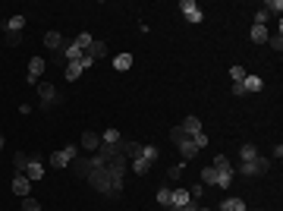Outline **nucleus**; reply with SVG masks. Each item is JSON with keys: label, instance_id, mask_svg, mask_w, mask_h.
Listing matches in <instances>:
<instances>
[{"label": "nucleus", "instance_id": "393cba45", "mask_svg": "<svg viewBox=\"0 0 283 211\" xmlns=\"http://www.w3.org/2000/svg\"><path fill=\"white\" fill-rule=\"evenodd\" d=\"M245 76H248V73H245V66H239V63H236V66H230V79H233V85H239V82H243Z\"/></svg>", "mask_w": 283, "mask_h": 211}, {"label": "nucleus", "instance_id": "f8f14e48", "mask_svg": "<svg viewBox=\"0 0 283 211\" xmlns=\"http://www.w3.org/2000/svg\"><path fill=\"white\" fill-rule=\"evenodd\" d=\"M248 38H252V44H268V38H271L268 25H252V32H248Z\"/></svg>", "mask_w": 283, "mask_h": 211}, {"label": "nucleus", "instance_id": "7ed1b4c3", "mask_svg": "<svg viewBox=\"0 0 283 211\" xmlns=\"http://www.w3.org/2000/svg\"><path fill=\"white\" fill-rule=\"evenodd\" d=\"M76 158H79V148L76 145H66V148H60V151H54L50 155V167H57V170H66Z\"/></svg>", "mask_w": 283, "mask_h": 211}, {"label": "nucleus", "instance_id": "39448f33", "mask_svg": "<svg viewBox=\"0 0 283 211\" xmlns=\"http://www.w3.org/2000/svg\"><path fill=\"white\" fill-rule=\"evenodd\" d=\"M44 66H47V63L41 60V57H32V60H29V73H25V85H38Z\"/></svg>", "mask_w": 283, "mask_h": 211}, {"label": "nucleus", "instance_id": "f704fd0d", "mask_svg": "<svg viewBox=\"0 0 283 211\" xmlns=\"http://www.w3.org/2000/svg\"><path fill=\"white\" fill-rule=\"evenodd\" d=\"M167 211H199V202H189L183 208H167Z\"/></svg>", "mask_w": 283, "mask_h": 211}, {"label": "nucleus", "instance_id": "2eb2a0df", "mask_svg": "<svg viewBox=\"0 0 283 211\" xmlns=\"http://www.w3.org/2000/svg\"><path fill=\"white\" fill-rule=\"evenodd\" d=\"M82 148L85 151H98L101 148V136L98 132H82Z\"/></svg>", "mask_w": 283, "mask_h": 211}, {"label": "nucleus", "instance_id": "6e6552de", "mask_svg": "<svg viewBox=\"0 0 283 211\" xmlns=\"http://www.w3.org/2000/svg\"><path fill=\"white\" fill-rule=\"evenodd\" d=\"M189 202H192V196H189V189L176 186L173 192H170V205H167V208H183V205H189Z\"/></svg>", "mask_w": 283, "mask_h": 211}, {"label": "nucleus", "instance_id": "c756f323", "mask_svg": "<svg viewBox=\"0 0 283 211\" xmlns=\"http://www.w3.org/2000/svg\"><path fill=\"white\" fill-rule=\"evenodd\" d=\"M195 10H199V3H195V0H179V13H183V16L195 13Z\"/></svg>", "mask_w": 283, "mask_h": 211}, {"label": "nucleus", "instance_id": "f03ea898", "mask_svg": "<svg viewBox=\"0 0 283 211\" xmlns=\"http://www.w3.org/2000/svg\"><path fill=\"white\" fill-rule=\"evenodd\" d=\"M211 167H214V173H217V180H214V186H230V183H233V164H230V158L227 155H217V158H214V161H211Z\"/></svg>", "mask_w": 283, "mask_h": 211}, {"label": "nucleus", "instance_id": "dca6fc26", "mask_svg": "<svg viewBox=\"0 0 283 211\" xmlns=\"http://www.w3.org/2000/svg\"><path fill=\"white\" fill-rule=\"evenodd\" d=\"M63 35H60V32H47L44 35V47H50V50H63Z\"/></svg>", "mask_w": 283, "mask_h": 211}, {"label": "nucleus", "instance_id": "0eeeda50", "mask_svg": "<svg viewBox=\"0 0 283 211\" xmlns=\"http://www.w3.org/2000/svg\"><path fill=\"white\" fill-rule=\"evenodd\" d=\"M176 148H179V155H183V161H192V158L202 151V148L195 145V142L189 139V136H186V139H179V142H176Z\"/></svg>", "mask_w": 283, "mask_h": 211}, {"label": "nucleus", "instance_id": "9d476101", "mask_svg": "<svg viewBox=\"0 0 283 211\" xmlns=\"http://www.w3.org/2000/svg\"><path fill=\"white\" fill-rule=\"evenodd\" d=\"M179 126H183V132H186V136H189V139H195V136H202V120H199V117H186V120H183V123H179Z\"/></svg>", "mask_w": 283, "mask_h": 211}, {"label": "nucleus", "instance_id": "ddd939ff", "mask_svg": "<svg viewBox=\"0 0 283 211\" xmlns=\"http://www.w3.org/2000/svg\"><path fill=\"white\" fill-rule=\"evenodd\" d=\"M239 85H243V91H261L264 88V79H261V76H255V73H248Z\"/></svg>", "mask_w": 283, "mask_h": 211}, {"label": "nucleus", "instance_id": "7c9ffc66", "mask_svg": "<svg viewBox=\"0 0 283 211\" xmlns=\"http://www.w3.org/2000/svg\"><path fill=\"white\" fill-rule=\"evenodd\" d=\"M170 192H173V189H170V186H164V189H158V205H161V208H167V205H170Z\"/></svg>", "mask_w": 283, "mask_h": 211}, {"label": "nucleus", "instance_id": "72a5a7b5", "mask_svg": "<svg viewBox=\"0 0 283 211\" xmlns=\"http://www.w3.org/2000/svg\"><path fill=\"white\" fill-rule=\"evenodd\" d=\"M268 19H271V16L264 13V10H255V25H264V22H268Z\"/></svg>", "mask_w": 283, "mask_h": 211}, {"label": "nucleus", "instance_id": "c85d7f7f", "mask_svg": "<svg viewBox=\"0 0 283 211\" xmlns=\"http://www.w3.org/2000/svg\"><path fill=\"white\" fill-rule=\"evenodd\" d=\"M214 180H217V173H214V167H202V183H208V186H214Z\"/></svg>", "mask_w": 283, "mask_h": 211}, {"label": "nucleus", "instance_id": "6ab92c4d", "mask_svg": "<svg viewBox=\"0 0 283 211\" xmlns=\"http://www.w3.org/2000/svg\"><path fill=\"white\" fill-rule=\"evenodd\" d=\"M217 211H248V208H245V202H243V199H224Z\"/></svg>", "mask_w": 283, "mask_h": 211}, {"label": "nucleus", "instance_id": "1a4fd4ad", "mask_svg": "<svg viewBox=\"0 0 283 211\" xmlns=\"http://www.w3.org/2000/svg\"><path fill=\"white\" fill-rule=\"evenodd\" d=\"M13 192H16V196H29V192H32V180H29V176H25V173H16L13 176Z\"/></svg>", "mask_w": 283, "mask_h": 211}, {"label": "nucleus", "instance_id": "cd10ccee", "mask_svg": "<svg viewBox=\"0 0 283 211\" xmlns=\"http://www.w3.org/2000/svg\"><path fill=\"white\" fill-rule=\"evenodd\" d=\"M91 41H94V38H91V32H79V35H76V44H79L82 50H88Z\"/></svg>", "mask_w": 283, "mask_h": 211}, {"label": "nucleus", "instance_id": "2f4dec72", "mask_svg": "<svg viewBox=\"0 0 283 211\" xmlns=\"http://www.w3.org/2000/svg\"><path fill=\"white\" fill-rule=\"evenodd\" d=\"M22 211H41V205H38L32 196H25V199H22Z\"/></svg>", "mask_w": 283, "mask_h": 211}, {"label": "nucleus", "instance_id": "473e14b6", "mask_svg": "<svg viewBox=\"0 0 283 211\" xmlns=\"http://www.w3.org/2000/svg\"><path fill=\"white\" fill-rule=\"evenodd\" d=\"M268 44L280 54V50H283V35H280V32H277V35H271V38H268Z\"/></svg>", "mask_w": 283, "mask_h": 211}, {"label": "nucleus", "instance_id": "4c0bfd02", "mask_svg": "<svg viewBox=\"0 0 283 211\" xmlns=\"http://www.w3.org/2000/svg\"><path fill=\"white\" fill-rule=\"evenodd\" d=\"M0 148H3V136H0Z\"/></svg>", "mask_w": 283, "mask_h": 211}, {"label": "nucleus", "instance_id": "58836bf2", "mask_svg": "<svg viewBox=\"0 0 283 211\" xmlns=\"http://www.w3.org/2000/svg\"><path fill=\"white\" fill-rule=\"evenodd\" d=\"M199 211H208V208H199Z\"/></svg>", "mask_w": 283, "mask_h": 211}, {"label": "nucleus", "instance_id": "5701e85b", "mask_svg": "<svg viewBox=\"0 0 283 211\" xmlns=\"http://www.w3.org/2000/svg\"><path fill=\"white\" fill-rule=\"evenodd\" d=\"M151 170V161H145V158H132V173L135 176H145Z\"/></svg>", "mask_w": 283, "mask_h": 211}, {"label": "nucleus", "instance_id": "b1692460", "mask_svg": "<svg viewBox=\"0 0 283 211\" xmlns=\"http://www.w3.org/2000/svg\"><path fill=\"white\" fill-rule=\"evenodd\" d=\"M6 29H10V35L22 32L25 29V16H10V19H6Z\"/></svg>", "mask_w": 283, "mask_h": 211}, {"label": "nucleus", "instance_id": "a878e982", "mask_svg": "<svg viewBox=\"0 0 283 211\" xmlns=\"http://www.w3.org/2000/svg\"><path fill=\"white\" fill-rule=\"evenodd\" d=\"M239 158H243V161H252V158H258V148H255V145H248V142H245V145L239 148Z\"/></svg>", "mask_w": 283, "mask_h": 211}, {"label": "nucleus", "instance_id": "f257e3e1", "mask_svg": "<svg viewBox=\"0 0 283 211\" xmlns=\"http://www.w3.org/2000/svg\"><path fill=\"white\" fill-rule=\"evenodd\" d=\"M123 142H120V145H104V142H101V148L94 151V155L76 158L73 161L76 173H79L82 180H88L91 186L107 199H117L120 192H123V176H126V164H129L126 161Z\"/></svg>", "mask_w": 283, "mask_h": 211}, {"label": "nucleus", "instance_id": "e433bc0d", "mask_svg": "<svg viewBox=\"0 0 283 211\" xmlns=\"http://www.w3.org/2000/svg\"><path fill=\"white\" fill-rule=\"evenodd\" d=\"M79 63H82V70H88V66H91L94 60H91V57H88V54H82V60H79Z\"/></svg>", "mask_w": 283, "mask_h": 211}, {"label": "nucleus", "instance_id": "4468645a", "mask_svg": "<svg viewBox=\"0 0 283 211\" xmlns=\"http://www.w3.org/2000/svg\"><path fill=\"white\" fill-rule=\"evenodd\" d=\"M82 63L79 60H73V63H66V70H63V76H66V82H79L82 79Z\"/></svg>", "mask_w": 283, "mask_h": 211}, {"label": "nucleus", "instance_id": "423d86ee", "mask_svg": "<svg viewBox=\"0 0 283 211\" xmlns=\"http://www.w3.org/2000/svg\"><path fill=\"white\" fill-rule=\"evenodd\" d=\"M25 176H29L32 183L44 180V161H41L38 155H32V158H29V167H25Z\"/></svg>", "mask_w": 283, "mask_h": 211}, {"label": "nucleus", "instance_id": "20e7f679", "mask_svg": "<svg viewBox=\"0 0 283 211\" xmlns=\"http://www.w3.org/2000/svg\"><path fill=\"white\" fill-rule=\"evenodd\" d=\"M271 170V161H268V158H252V161H243V164H239V173H243V176H261V173H268Z\"/></svg>", "mask_w": 283, "mask_h": 211}, {"label": "nucleus", "instance_id": "aec40b11", "mask_svg": "<svg viewBox=\"0 0 283 211\" xmlns=\"http://www.w3.org/2000/svg\"><path fill=\"white\" fill-rule=\"evenodd\" d=\"M129 66H132V54H117L114 57V70L117 73H126Z\"/></svg>", "mask_w": 283, "mask_h": 211}, {"label": "nucleus", "instance_id": "f3484780", "mask_svg": "<svg viewBox=\"0 0 283 211\" xmlns=\"http://www.w3.org/2000/svg\"><path fill=\"white\" fill-rule=\"evenodd\" d=\"M85 54H88L91 60H101V57H107V44H104V41H91Z\"/></svg>", "mask_w": 283, "mask_h": 211}, {"label": "nucleus", "instance_id": "412c9836", "mask_svg": "<svg viewBox=\"0 0 283 211\" xmlns=\"http://www.w3.org/2000/svg\"><path fill=\"white\" fill-rule=\"evenodd\" d=\"M29 158H32V155H25V151H16V155H13V167H16V173H25V167H29Z\"/></svg>", "mask_w": 283, "mask_h": 211}, {"label": "nucleus", "instance_id": "a211bd4d", "mask_svg": "<svg viewBox=\"0 0 283 211\" xmlns=\"http://www.w3.org/2000/svg\"><path fill=\"white\" fill-rule=\"evenodd\" d=\"M38 95H41V104H50V101L57 98V91H54L50 82H38Z\"/></svg>", "mask_w": 283, "mask_h": 211}, {"label": "nucleus", "instance_id": "9b49d317", "mask_svg": "<svg viewBox=\"0 0 283 211\" xmlns=\"http://www.w3.org/2000/svg\"><path fill=\"white\" fill-rule=\"evenodd\" d=\"M82 54L85 50L76 44V41H70V44H63V50H60V57H63L66 63H73V60H82Z\"/></svg>", "mask_w": 283, "mask_h": 211}, {"label": "nucleus", "instance_id": "c9c22d12", "mask_svg": "<svg viewBox=\"0 0 283 211\" xmlns=\"http://www.w3.org/2000/svg\"><path fill=\"white\" fill-rule=\"evenodd\" d=\"M183 167H186V164H176V167H170V176H173V180H176V176L183 173Z\"/></svg>", "mask_w": 283, "mask_h": 211}, {"label": "nucleus", "instance_id": "4be33fe9", "mask_svg": "<svg viewBox=\"0 0 283 211\" xmlns=\"http://www.w3.org/2000/svg\"><path fill=\"white\" fill-rule=\"evenodd\" d=\"M101 142H104V145H120V142H123V136H120V129H114V126H110V129H104Z\"/></svg>", "mask_w": 283, "mask_h": 211}, {"label": "nucleus", "instance_id": "bb28decb", "mask_svg": "<svg viewBox=\"0 0 283 211\" xmlns=\"http://www.w3.org/2000/svg\"><path fill=\"white\" fill-rule=\"evenodd\" d=\"M158 155H161V151L154 148V145H142V155H139V158H145V161L154 164V161H158Z\"/></svg>", "mask_w": 283, "mask_h": 211}]
</instances>
